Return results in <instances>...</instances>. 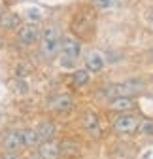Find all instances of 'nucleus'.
Masks as SVG:
<instances>
[{"mask_svg": "<svg viewBox=\"0 0 153 159\" xmlns=\"http://www.w3.org/2000/svg\"><path fill=\"white\" fill-rule=\"evenodd\" d=\"M70 30L80 40H91L94 30H97V11L93 6H81L72 15Z\"/></svg>", "mask_w": 153, "mask_h": 159, "instance_id": "f257e3e1", "label": "nucleus"}, {"mask_svg": "<svg viewBox=\"0 0 153 159\" xmlns=\"http://www.w3.org/2000/svg\"><path fill=\"white\" fill-rule=\"evenodd\" d=\"M59 53H61V66L63 68H72V66H76V63H78V59H80L81 46H80V42L76 38L66 36L63 40V44H61Z\"/></svg>", "mask_w": 153, "mask_h": 159, "instance_id": "f03ea898", "label": "nucleus"}, {"mask_svg": "<svg viewBox=\"0 0 153 159\" xmlns=\"http://www.w3.org/2000/svg\"><path fill=\"white\" fill-rule=\"evenodd\" d=\"M61 44H63V38H61L59 27H47L42 32V53L47 59L55 57L61 51Z\"/></svg>", "mask_w": 153, "mask_h": 159, "instance_id": "7ed1b4c3", "label": "nucleus"}, {"mask_svg": "<svg viewBox=\"0 0 153 159\" xmlns=\"http://www.w3.org/2000/svg\"><path fill=\"white\" fill-rule=\"evenodd\" d=\"M142 87H144V84L140 82V80H129V82L113 84V85L106 87V89L102 91V95L108 97L110 101H111V98H117V97H130L132 93H138Z\"/></svg>", "mask_w": 153, "mask_h": 159, "instance_id": "20e7f679", "label": "nucleus"}, {"mask_svg": "<svg viewBox=\"0 0 153 159\" xmlns=\"http://www.w3.org/2000/svg\"><path fill=\"white\" fill-rule=\"evenodd\" d=\"M138 125H140L138 117L125 112V114H121V116H117L116 119H113L111 127H113V131H116L117 134H132V133L138 131Z\"/></svg>", "mask_w": 153, "mask_h": 159, "instance_id": "39448f33", "label": "nucleus"}, {"mask_svg": "<svg viewBox=\"0 0 153 159\" xmlns=\"http://www.w3.org/2000/svg\"><path fill=\"white\" fill-rule=\"evenodd\" d=\"M47 108L53 110V112H59V114H66V112H70L74 108V98L70 95H66V93L55 95L47 101Z\"/></svg>", "mask_w": 153, "mask_h": 159, "instance_id": "423d86ee", "label": "nucleus"}, {"mask_svg": "<svg viewBox=\"0 0 153 159\" xmlns=\"http://www.w3.org/2000/svg\"><path fill=\"white\" fill-rule=\"evenodd\" d=\"M40 38H42V32L38 29V25H34V23H27L19 30V44H23V46H32Z\"/></svg>", "mask_w": 153, "mask_h": 159, "instance_id": "0eeeda50", "label": "nucleus"}, {"mask_svg": "<svg viewBox=\"0 0 153 159\" xmlns=\"http://www.w3.org/2000/svg\"><path fill=\"white\" fill-rule=\"evenodd\" d=\"M25 146V138H23V131H10L4 136V148L8 152H17Z\"/></svg>", "mask_w": 153, "mask_h": 159, "instance_id": "6e6552de", "label": "nucleus"}, {"mask_svg": "<svg viewBox=\"0 0 153 159\" xmlns=\"http://www.w3.org/2000/svg\"><path fill=\"white\" fill-rule=\"evenodd\" d=\"M38 155L42 159H59L63 155V152H61V146L57 142L47 140V142H42L38 146Z\"/></svg>", "mask_w": 153, "mask_h": 159, "instance_id": "1a4fd4ad", "label": "nucleus"}, {"mask_svg": "<svg viewBox=\"0 0 153 159\" xmlns=\"http://www.w3.org/2000/svg\"><path fill=\"white\" fill-rule=\"evenodd\" d=\"M81 123H83L85 131H87L93 138H98V136H100V123H98L97 114H93V112H85V114L81 116Z\"/></svg>", "mask_w": 153, "mask_h": 159, "instance_id": "9d476101", "label": "nucleus"}, {"mask_svg": "<svg viewBox=\"0 0 153 159\" xmlns=\"http://www.w3.org/2000/svg\"><path fill=\"white\" fill-rule=\"evenodd\" d=\"M104 65H106V59H104V55L100 51H89L87 53V57H85V66H87V70H91V72H100L104 68Z\"/></svg>", "mask_w": 153, "mask_h": 159, "instance_id": "9b49d317", "label": "nucleus"}, {"mask_svg": "<svg viewBox=\"0 0 153 159\" xmlns=\"http://www.w3.org/2000/svg\"><path fill=\"white\" fill-rule=\"evenodd\" d=\"M136 106V101L134 98H130V97H117V98H111L110 101V104H108V108L110 110H113V112H129V110H132Z\"/></svg>", "mask_w": 153, "mask_h": 159, "instance_id": "f8f14e48", "label": "nucleus"}, {"mask_svg": "<svg viewBox=\"0 0 153 159\" xmlns=\"http://www.w3.org/2000/svg\"><path fill=\"white\" fill-rule=\"evenodd\" d=\"M36 134H38L40 144L47 142V140H53V136H55V125L51 121H42L40 125L36 127Z\"/></svg>", "mask_w": 153, "mask_h": 159, "instance_id": "ddd939ff", "label": "nucleus"}, {"mask_svg": "<svg viewBox=\"0 0 153 159\" xmlns=\"http://www.w3.org/2000/svg\"><path fill=\"white\" fill-rule=\"evenodd\" d=\"M0 25H2V29H6V30H17L21 27V17L17 13H2Z\"/></svg>", "mask_w": 153, "mask_h": 159, "instance_id": "4468645a", "label": "nucleus"}, {"mask_svg": "<svg viewBox=\"0 0 153 159\" xmlns=\"http://www.w3.org/2000/svg\"><path fill=\"white\" fill-rule=\"evenodd\" d=\"M72 84L74 87H83L89 84V70H76L72 76Z\"/></svg>", "mask_w": 153, "mask_h": 159, "instance_id": "2eb2a0df", "label": "nucleus"}, {"mask_svg": "<svg viewBox=\"0 0 153 159\" xmlns=\"http://www.w3.org/2000/svg\"><path fill=\"white\" fill-rule=\"evenodd\" d=\"M23 138H25V146H40V140H38L36 129H23Z\"/></svg>", "mask_w": 153, "mask_h": 159, "instance_id": "dca6fc26", "label": "nucleus"}, {"mask_svg": "<svg viewBox=\"0 0 153 159\" xmlns=\"http://www.w3.org/2000/svg\"><path fill=\"white\" fill-rule=\"evenodd\" d=\"M61 152L68 157H78L80 155V146L78 144H74V142H64L61 146Z\"/></svg>", "mask_w": 153, "mask_h": 159, "instance_id": "f3484780", "label": "nucleus"}, {"mask_svg": "<svg viewBox=\"0 0 153 159\" xmlns=\"http://www.w3.org/2000/svg\"><path fill=\"white\" fill-rule=\"evenodd\" d=\"M2 159H19V155H17V152H6V155Z\"/></svg>", "mask_w": 153, "mask_h": 159, "instance_id": "a211bd4d", "label": "nucleus"}, {"mask_svg": "<svg viewBox=\"0 0 153 159\" xmlns=\"http://www.w3.org/2000/svg\"><path fill=\"white\" fill-rule=\"evenodd\" d=\"M30 19H40V11H34V10H30Z\"/></svg>", "mask_w": 153, "mask_h": 159, "instance_id": "6ab92c4d", "label": "nucleus"}, {"mask_svg": "<svg viewBox=\"0 0 153 159\" xmlns=\"http://www.w3.org/2000/svg\"><path fill=\"white\" fill-rule=\"evenodd\" d=\"M97 4H98V6H104V8H106V6H110L111 2H108V0H97Z\"/></svg>", "mask_w": 153, "mask_h": 159, "instance_id": "aec40b11", "label": "nucleus"}, {"mask_svg": "<svg viewBox=\"0 0 153 159\" xmlns=\"http://www.w3.org/2000/svg\"><path fill=\"white\" fill-rule=\"evenodd\" d=\"M30 159H42V157H40V155H38V157H36V155H34V157H30Z\"/></svg>", "mask_w": 153, "mask_h": 159, "instance_id": "412c9836", "label": "nucleus"}, {"mask_svg": "<svg viewBox=\"0 0 153 159\" xmlns=\"http://www.w3.org/2000/svg\"><path fill=\"white\" fill-rule=\"evenodd\" d=\"M0 44H2V36H0Z\"/></svg>", "mask_w": 153, "mask_h": 159, "instance_id": "4be33fe9", "label": "nucleus"}, {"mask_svg": "<svg viewBox=\"0 0 153 159\" xmlns=\"http://www.w3.org/2000/svg\"><path fill=\"white\" fill-rule=\"evenodd\" d=\"M0 17H2V10H0Z\"/></svg>", "mask_w": 153, "mask_h": 159, "instance_id": "5701e85b", "label": "nucleus"}, {"mask_svg": "<svg viewBox=\"0 0 153 159\" xmlns=\"http://www.w3.org/2000/svg\"><path fill=\"white\" fill-rule=\"evenodd\" d=\"M151 17H153V11H151Z\"/></svg>", "mask_w": 153, "mask_h": 159, "instance_id": "b1692460", "label": "nucleus"}]
</instances>
